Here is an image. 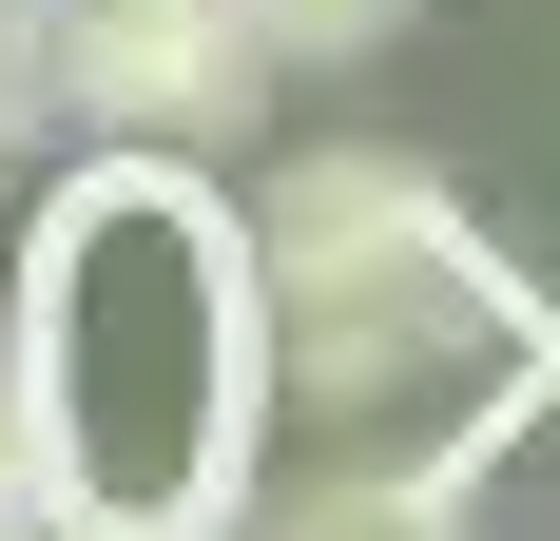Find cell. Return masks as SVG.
<instances>
[{"instance_id": "cell-1", "label": "cell", "mask_w": 560, "mask_h": 541, "mask_svg": "<svg viewBox=\"0 0 560 541\" xmlns=\"http://www.w3.org/2000/svg\"><path fill=\"white\" fill-rule=\"evenodd\" d=\"M252 368H271V270L194 214L174 156H116L39 214L20 270V368L0 445L39 484V541H213L252 484Z\"/></svg>"}, {"instance_id": "cell-2", "label": "cell", "mask_w": 560, "mask_h": 541, "mask_svg": "<svg viewBox=\"0 0 560 541\" xmlns=\"http://www.w3.org/2000/svg\"><path fill=\"white\" fill-rule=\"evenodd\" d=\"M271 78L290 58L252 39V0H58V116H97L116 156H213Z\"/></svg>"}, {"instance_id": "cell-3", "label": "cell", "mask_w": 560, "mask_h": 541, "mask_svg": "<svg viewBox=\"0 0 560 541\" xmlns=\"http://www.w3.org/2000/svg\"><path fill=\"white\" fill-rule=\"evenodd\" d=\"M290 541H464V484H425V464H406V484H329Z\"/></svg>"}, {"instance_id": "cell-4", "label": "cell", "mask_w": 560, "mask_h": 541, "mask_svg": "<svg viewBox=\"0 0 560 541\" xmlns=\"http://www.w3.org/2000/svg\"><path fill=\"white\" fill-rule=\"evenodd\" d=\"M58 116V0H0V156Z\"/></svg>"}, {"instance_id": "cell-5", "label": "cell", "mask_w": 560, "mask_h": 541, "mask_svg": "<svg viewBox=\"0 0 560 541\" xmlns=\"http://www.w3.org/2000/svg\"><path fill=\"white\" fill-rule=\"evenodd\" d=\"M387 20H406V0H252V39H271V58H368Z\"/></svg>"}]
</instances>
